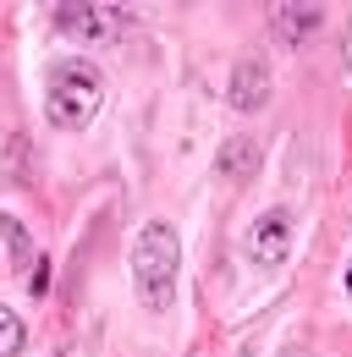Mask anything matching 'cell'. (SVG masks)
<instances>
[{
	"label": "cell",
	"mask_w": 352,
	"mask_h": 357,
	"mask_svg": "<svg viewBox=\"0 0 352 357\" xmlns=\"http://www.w3.org/2000/svg\"><path fill=\"white\" fill-rule=\"evenodd\" d=\"M176 275H182V242L171 220H149L132 236V286L149 313H166L176 303Z\"/></svg>",
	"instance_id": "cell-1"
},
{
	"label": "cell",
	"mask_w": 352,
	"mask_h": 357,
	"mask_svg": "<svg viewBox=\"0 0 352 357\" xmlns=\"http://www.w3.org/2000/svg\"><path fill=\"white\" fill-rule=\"evenodd\" d=\"M99 105H105V72L94 61L66 55V61L50 66V77H44V116H50V127L83 132L88 121L99 116Z\"/></svg>",
	"instance_id": "cell-2"
},
{
	"label": "cell",
	"mask_w": 352,
	"mask_h": 357,
	"mask_svg": "<svg viewBox=\"0 0 352 357\" xmlns=\"http://www.w3.org/2000/svg\"><path fill=\"white\" fill-rule=\"evenodd\" d=\"M242 253H248V264L254 269H275L286 264V253H292V209H264V215H254V225H248V236H242Z\"/></svg>",
	"instance_id": "cell-3"
},
{
	"label": "cell",
	"mask_w": 352,
	"mask_h": 357,
	"mask_svg": "<svg viewBox=\"0 0 352 357\" xmlns=\"http://www.w3.org/2000/svg\"><path fill=\"white\" fill-rule=\"evenodd\" d=\"M55 28H61L66 39H78V45H99V39H110V33L122 28V11H116V6L66 0V6H55Z\"/></svg>",
	"instance_id": "cell-4"
},
{
	"label": "cell",
	"mask_w": 352,
	"mask_h": 357,
	"mask_svg": "<svg viewBox=\"0 0 352 357\" xmlns=\"http://www.w3.org/2000/svg\"><path fill=\"white\" fill-rule=\"evenodd\" d=\"M264 99H270V61H264V55H242V61L231 66L226 105H231L237 116H254V110H264Z\"/></svg>",
	"instance_id": "cell-5"
},
{
	"label": "cell",
	"mask_w": 352,
	"mask_h": 357,
	"mask_svg": "<svg viewBox=\"0 0 352 357\" xmlns=\"http://www.w3.org/2000/svg\"><path fill=\"white\" fill-rule=\"evenodd\" d=\"M0 236H6V248H11V269H22V275H28V291L44 297V291H50V264L34 259V236L22 231V220L0 215Z\"/></svg>",
	"instance_id": "cell-6"
},
{
	"label": "cell",
	"mask_w": 352,
	"mask_h": 357,
	"mask_svg": "<svg viewBox=\"0 0 352 357\" xmlns=\"http://www.w3.org/2000/svg\"><path fill=\"white\" fill-rule=\"evenodd\" d=\"M319 22H325V11H319V6H303V0H286V6H275V11H270V33H275L286 50L303 45Z\"/></svg>",
	"instance_id": "cell-7"
},
{
	"label": "cell",
	"mask_w": 352,
	"mask_h": 357,
	"mask_svg": "<svg viewBox=\"0 0 352 357\" xmlns=\"http://www.w3.org/2000/svg\"><path fill=\"white\" fill-rule=\"evenodd\" d=\"M215 171H220V181H248L259 171V143L254 137H231L215 154Z\"/></svg>",
	"instance_id": "cell-8"
},
{
	"label": "cell",
	"mask_w": 352,
	"mask_h": 357,
	"mask_svg": "<svg viewBox=\"0 0 352 357\" xmlns=\"http://www.w3.org/2000/svg\"><path fill=\"white\" fill-rule=\"evenodd\" d=\"M22 341H28L22 319H17L11 308H0V357H17V352H22Z\"/></svg>",
	"instance_id": "cell-9"
},
{
	"label": "cell",
	"mask_w": 352,
	"mask_h": 357,
	"mask_svg": "<svg viewBox=\"0 0 352 357\" xmlns=\"http://www.w3.org/2000/svg\"><path fill=\"white\" fill-rule=\"evenodd\" d=\"M347 291H352V275H347Z\"/></svg>",
	"instance_id": "cell-10"
}]
</instances>
